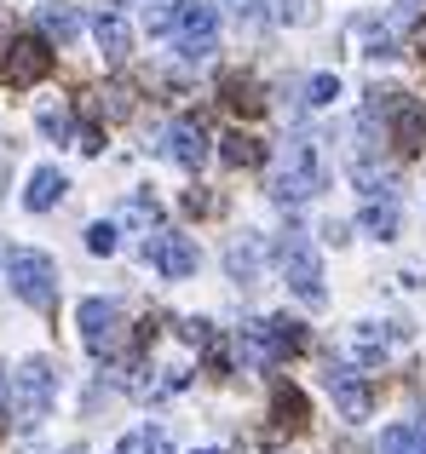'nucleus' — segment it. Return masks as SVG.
I'll return each instance as SVG.
<instances>
[{
  "instance_id": "4",
  "label": "nucleus",
  "mask_w": 426,
  "mask_h": 454,
  "mask_svg": "<svg viewBox=\"0 0 426 454\" xmlns=\"http://www.w3.org/2000/svg\"><path fill=\"white\" fill-rule=\"evenodd\" d=\"M369 115H386V138H392V150L398 155H421L426 150V104L421 98H409L404 87H375L369 92Z\"/></svg>"
},
{
  "instance_id": "22",
  "label": "nucleus",
  "mask_w": 426,
  "mask_h": 454,
  "mask_svg": "<svg viewBox=\"0 0 426 454\" xmlns=\"http://www.w3.org/2000/svg\"><path fill=\"white\" fill-rule=\"evenodd\" d=\"M115 454H173V443H168L162 426H138V432H127L122 443H115Z\"/></svg>"
},
{
  "instance_id": "32",
  "label": "nucleus",
  "mask_w": 426,
  "mask_h": 454,
  "mask_svg": "<svg viewBox=\"0 0 426 454\" xmlns=\"http://www.w3.org/2000/svg\"><path fill=\"white\" fill-rule=\"evenodd\" d=\"M64 454H81V449H64Z\"/></svg>"
},
{
  "instance_id": "29",
  "label": "nucleus",
  "mask_w": 426,
  "mask_h": 454,
  "mask_svg": "<svg viewBox=\"0 0 426 454\" xmlns=\"http://www.w3.org/2000/svg\"><path fill=\"white\" fill-rule=\"evenodd\" d=\"M415 58H421V69H426V18H421V29H415Z\"/></svg>"
},
{
  "instance_id": "31",
  "label": "nucleus",
  "mask_w": 426,
  "mask_h": 454,
  "mask_svg": "<svg viewBox=\"0 0 426 454\" xmlns=\"http://www.w3.org/2000/svg\"><path fill=\"white\" fill-rule=\"evenodd\" d=\"M196 454H213V449H196Z\"/></svg>"
},
{
  "instance_id": "14",
  "label": "nucleus",
  "mask_w": 426,
  "mask_h": 454,
  "mask_svg": "<svg viewBox=\"0 0 426 454\" xmlns=\"http://www.w3.org/2000/svg\"><path fill=\"white\" fill-rule=\"evenodd\" d=\"M35 23H41V35L52 46H69L81 35V12L69 6V0H46V6H35Z\"/></svg>"
},
{
  "instance_id": "2",
  "label": "nucleus",
  "mask_w": 426,
  "mask_h": 454,
  "mask_svg": "<svg viewBox=\"0 0 426 454\" xmlns=\"http://www.w3.org/2000/svg\"><path fill=\"white\" fill-rule=\"evenodd\" d=\"M52 403H58V368L46 356H29L6 374V420H18L23 432H35L52 414Z\"/></svg>"
},
{
  "instance_id": "24",
  "label": "nucleus",
  "mask_w": 426,
  "mask_h": 454,
  "mask_svg": "<svg viewBox=\"0 0 426 454\" xmlns=\"http://www.w3.org/2000/svg\"><path fill=\"white\" fill-rule=\"evenodd\" d=\"M225 265H231L236 282H254V277H259V242H254V236H242V242L225 254Z\"/></svg>"
},
{
  "instance_id": "23",
  "label": "nucleus",
  "mask_w": 426,
  "mask_h": 454,
  "mask_svg": "<svg viewBox=\"0 0 426 454\" xmlns=\"http://www.w3.org/2000/svg\"><path fill=\"white\" fill-rule=\"evenodd\" d=\"M381 454H426V426H386Z\"/></svg>"
},
{
  "instance_id": "8",
  "label": "nucleus",
  "mask_w": 426,
  "mask_h": 454,
  "mask_svg": "<svg viewBox=\"0 0 426 454\" xmlns=\"http://www.w3.org/2000/svg\"><path fill=\"white\" fill-rule=\"evenodd\" d=\"M52 75V41L46 35H12L0 46V87H35Z\"/></svg>"
},
{
  "instance_id": "13",
  "label": "nucleus",
  "mask_w": 426,
  "mask_h": 454,
  "mask_svg": "<svg viewBox=\"0 0 426 454\" xmlns=\"http://www.w3.org/2000/svg\"><path fill=\"white\" fill-rule=\"evenodd\" d=\"M64 190H69V178L58 173V167H35V173L23 178V207L29 213H52L58 201H64Z\"/></svg>"
},
{
  "instance_id": "3",
  "label": "nucleus",
  "mask_w": 426,
  "mask_h": 454,
  "mask_svg": "<svg viewBox=\"0 0 426 454\" xmlns=\"http://www.w3.org/2000/svg\"><path fill=\"white\" fill-rule=\"evenodd\" d=\"M328 184V167L323 155H317L312 138H288L277 155V167H271V201H282V207H300V201L323 196Z\"/></svg>"
},
{
  "instance_id": "28",
  "label": "nucleus",
  "mask_w": 426,
  "mask_h": 454,
  "mask_svg": "<svg viewBox=\"0 0 426 454\" xmlns=\"http://www.w3.org/2000/svg\"><path fill=\"white\" fill-rule=\"evenodd\" d=\"M277 18L282 23H312V6L305 0H277Z\"/></svg>"
},
{
  "instance_id": "11",
  "label": "nucleus",
  "mask_w": 426,
  "mask_h": 454,
  "mask_svg": "<svg viewBox=\"0 0 426 454\" xmlns=\"http://www.w3.org/2000/svg\"><path fill=\"white\" fill-rule=\"evenodd\" d=\"M162 150H168V161H179L185 173H196V167L208 161V133H202V121H191V115L168 121V133H162Z\"/></svg>"
},
{
  "instance_id": "19",
  "label": "nucleus",
  "mask_w": 426,
  "mask_h": 454,
  "mask_svg": "<svg viewBox=\"0 0 426 454\" xmlns=\"http://www.w3.org/2000/svg\"><path fill=\"white\" fill-rule=\"evenodd\" d=\"M219 161L225 167H259L265 161V145H259L254 133H225L219 138Z\"/></svg>"
},
{
  "instance_id": "25",
  "label": "nucleus",
  "mask_w": 426,
  "mask_h": 454,
  "mask_svg": "<svg viewBox=\"0 0 426 454\" xmlns=\"http://www.w3.org/2000/svg\"><path fill=\"white\" fill-rule=\"evenodd\" d=\"M340 98V75H312L305 81V104L312 110H323V104H335Z\"/></svg>"
},
{
  "instance_id": "9",
  "label": "nucleus",
  "mask_w": 426,
  "mask_h": 454,
  "mask_svg": "<svg viewBox=\"0 0 426 454\" xmlns=\"http://www.w3.org/2000/svg\"><path fill=\"white\" fill-rule=\"evenodd\" d=\"M323 380H328V397H335V409L346 414V420H369L375 414V386L358 363H328Z\"/></svg>"
},
{
  "instance_id": "6",
  "label": "nucleus",
  "mask_w": 426,
  "mask_h": 454,
  "mask_svg": "<svg viewBox=\"0 0 426 454\" xmlns=\"http://www.w3.org/2000/svg\"><path fill=\"white\" fill-rule=\"evenodd\" d=\"M277 270H282V282L294 288V300L300 305H323L328 300V288H323V259H317V247L305 242L300 231H288V236H277Z\"/></svg>"
},
{
  "instance_id": "12",
  "label": "nucleus",
  "mask_w": 426,
  "mask_h": 454,
  "mask_svg": "<svg viewBox=\"0 0 426 454\" xmlns=\"http://www.w3.org/2000/svg\"><path fill=\"white\" fill-rule=\"evenodd\" d=\"M271 420H277V432H305V426H312L305 391L288 386V380H277V391H271Z\"/></svg>"
},
{
  "instance_id": "7",
  "label": "nucleus",
  "mask_w": 426,
  "mask_h": 454,
  "mask_svg": "<svg viewBox=\"0 0 426 454\" xmlns=\"http://www.w3.org/2000/svg\"><path fill=\"white\" fill-rule=\"evenodd\" d=\"M75 328H81V345H87L99 363H110L127 340V310H122V300H81Z\"/></svg>"
},
{
  "instance_id": "15",
  "label": "nucleus",
  "mask_w": 426,
  "mask_h": 454,
  "mask_svg": "<svg viewBox=\"0 0 426 454\" xmlns=\"http://www.w3.org/2000/svg\"><path fill=\"white\" fill-rule=\"evenodd\" d=\"M92 41H99V52L110 58V64H122V58L133 52V29H127V18H115V12H99V18H92Z\"/></svg>"
},
{
  "instance_id": "5",
  "label": "nucleus",
  "mask_w": 426,
  "mask_h": 454,
  "mask_svg": "<svg viewBox=\"0 0 426 454\" xmlns=\"http://www.w3.org/2000/svg\"><path fill=\"white\" fill-rule=\"evenodd\" d=\"M6 282L29 310H52L58 305V265H52V254H41V247H12L6 254Z\"/></svg>"
},
{
  "instance_id": "18",
  "label": "nucleus",
  "mask_w": 426,
  "mask_h": 454,
  "mask_svg": "<svg viewBox=\"0 0 426 454\" xmlns=\"http://www.w3.org/2000/svg\"><path fill=\"white\" fill-rule=\"evenodd\" d=\"M225 104H231L236 115H265V92H259L254 75H225Z\"/></svg>"
},
{
  "instance_id": "26",
  "label": "nucleus",
  "mask_w": 426,
  "mask_h": 454,
  "mask_svg": "<svg viewBox=\"0 0 426 454\" xmlns=\"http://www.w3.org/2000/svg\"><path fill=\"white\" fill-rule=\"evenodd\" d=\"M87 254H99V259H110L115 254V224H87Z\"/></svg>"
},
{
  "instance_id": "10",
  "label": "nucleus",
  "mask_w": 426,
  "mask_h": 454,
  "mask_svg": "<svg viewBox=\"0 0 426 454\" xmlns=\"http://www.w3.org/2000/svg\"><path fill=\"white\" fill-rule=\"evenodd\" d=\"M145 259H150V270H162L168 282L196 277V265H202L196 242H191V236H179V231H156V236L145 242Z\"/></svg>"
},
{
  "instance_id": "27",
  "label": "nucleus",
  "mask_w": 426,
  "mask_h": 454,
  "mask_svg": "<svg viewBox=\"0 0 426 454\" xmlns=\"http://www.w3.org/2000/svg\"><path fill=\"white\" fill-rule=\"evenodd\" d=\"M41 133H46V138H58V145H64V138H75V121H69L64 110H41Z\"/></svg>"
},
{
  "instance_id": "21",
  "label": "nucleus",
  "mask_w": 426,
  "mask_h": 454,
  "mask_svg": "<svg viewBox=\"0 0 426 454\" xmlns=\"http://www.w3.org/2000/svg\"><path fill=\"white\" fill-rule=\"evenodd\" d=\"M386 345H392V333H386L381 322H358V333H351V351H358V363H381Z\"/></svg>"
},
{
  "instance_id": "16",
  "label": "nucleus",
  "mask_w": 426,
  "mask_h": 454,
  "mask_svg": "<svg viewBox=\"0 0 426 454\" xmlns=\"http://www.w3.org/2000/svg\"><path fill=\"white\" fill-rule=\"evenodd\" d=\"M236 351H242L248 368H277L282 363L277 345H271V328H265V322H242V328H236Z\"/></svg>"
},
{
  "instance_id": "1",
  "label": "nucleus",
  "mask_w": 426,
  "mask_h": 454,
  "mask_svg": "<svg viewBox=\"0 0 426 454\" xmlns=\"http://www.w3.org/2000/svg\"><path fill=\"white\" fill-rule=\"evenodd\" d=\"M150 35H168L191 64L219 52V12L208 0H173V6H156L150 12Z\"/></svg>"
},
{
  "instance_id": "17",
  "label": "nucleus",
  "mask_w": 426,
  "mask_h": 454,
  "mask_svg": "<svg viewBox=\"0 0 426 454\" xmlns=\"http://www.w3.org/2000/svg\"><path fill=\"white\" fill-rule=\"evenodd\" d=\"M363 224H369L381 242H392V236H398V190H375V196H363Z\"/></svg>"
},
{
  "instance_id": "30",
  "label": "nucleus",
  "mask_w": 426,
  "mask_h": 454,
  "mask_svg": "<svg viewBox=\"0 0 426 454\" xmlns=\"http://www.w3.org/2000/svg\"><path fill=\"white\" fill-rule=\"evenodd\" d=\"M0 420H6V374H0Z\"/></svg>"
},
{
  "instance_id": "20",
  "label": "nucleus",
  "mask_w": 426,
  "mask_h": 454,
  "mask_svg": "<svg viewBox=\"0 0 426 454\" xmlns=\"http://www.w3.org/2000/svg\"><path fill=\"white\" fill-rule=\"evenodd\" d=\"M265 328H271V345H277V356H300L305 345H312L305 322H294V317H271Z\"/></svg>"
}]
</instances>
